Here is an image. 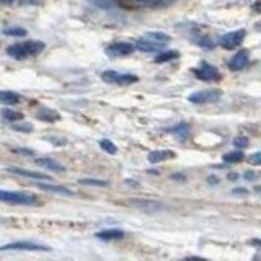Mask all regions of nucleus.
I'll return each instance as SVG.
<instances>
[{
	"label": "nucleus",
	"instance_id": "obj_17",
	"mask_svg": "<svg viewBox=\"0 0 261 261\" xmlns=\"http://www.w3.org/2000/svg\"><path fill=\"white\" fill-rule=\"evenodd\" d=\"M38 118L47 121V122H54V121H59L61 119V114L54 111V110H49V108H41L38 111Z\"/></svg>",
	"mask_w": 261,
	"mask_h": 261
},
{
	"label": "nucleus",
	"instance_id": "obj_3",
	"mask_svg": "<svg viewBox=\"0 0 261 261\" xmlns=\"http://www.w3.org/2000/svg\"><path fill=\"white\" fill-rule=\"evenodd\" d=\"M0 251H51V248L46 245L35 243V242H12L0 247Z\"/></svg>",
	"mask_w": 261,
	"mask_h": 261
},
{
	"label": "nucleus",
	"instance_id": "obj_6",
	"mask_svg": "<svg viewBox=\"0 0 261 261\" xmlns=\"http://www.w3.org/2000/svg\"><path fill=\"white\" fill-rule=\"evenodd\" d=\"M245 35H247L245 30L230 31V33H227V35L220 36L219 44L224 49H235V47H239V44H242V41L245 39Z\"/></svg>",
	"mask_w": 261,
	"mask_h": 261
},
{
	"label": "nucleus",
	"instance_id": "obj_10",
	"mask_svg": "<svg viewBox=\"0 0 261 261\" xmlns=\"http://www.w3.org/2000/svg\"><path fill=\"white\" fill-rule=\"evenodd\" d=\"M8 173H15V175H20L24 178H33V179H38V181H49L51 176L46 175V173H41V171H30V170H23L18 167H10L7 168Z\"/></svg>",
	"mask_w": 261,
	"mask_h": 261
},
{
	"label": "nucleus",
	"instance_id": "obj_32",
	"mask_svg": "<svg viewBox=\"0 0 261 261\" xmlns=\"http://www.w3.org/2000/svg\"><path fill=\"white\" fill-rule=\"evenodd\" d=\"M251 245H256V247H261V240H251Z\"/></svg>",
	"mask_w": 261,
	"mask_h": 261
},
{
	"label": "nucleus",
	"instance_id": "obj_24",
	"mask_svg": "<svg viewBox=\"0 0 261 261\" xmlns=\"http://www.w3.org/2000/svg\"><path fill=\"white\" fill-rule=\"evenodd\" d=\"M243 152L242 150H235V152H228L224 155V162L227 163H237V162H242L243 160Z\"/></svg>",
	"mask_w": 261,
	"mask_h": 261
},
{
	"label": "nucleus",
	"instance_id": "obj_5",
	"mask_svg": "<svg viewBox=\"0 0 261 261\" xmlns=\"http://www.w3.org/2000/svg\"><path fill=\"white\" fill-rule=\"evenodd\" d=\"M101 79L108 84H114V85H130V84H136L137 77L133 75V73H119L116 70H106L101 73Z\"/></svg>",
	"mask_w": 261,
	"mask_h": 261
},
{
	"label": "nucleus",
	"instance_id": "obj_30",
	"mask_svg": "<svg viewBox=\"0 0 261 261\" xmlns=\"http://www.w3.org/2000/svg\"><path fill=\"white\" fill-rule=\"evenodd\" d=\"M248 162H250V165H255V167L261 165V150L259 152H255L253 155H250Z\"/></svg>",
	"mask_w": 261,
	"mask_h": 261
},
{
	"label": "nucleus",
	"instance_id": "obj_23",
	"mask_svg": "<svg viewBox=\"0 0 261 261\" xmlns=\"http://www.w3.org/2000/svg\"><path fill=\"white\" fill-rule=\"evenodd\" d=\"M4 35L7 36H16V38H23L27 36V30L24 28H20V27H7L4 30Z\"/></svg>",
	"mask_w": 261,
	"mask_h": 261
},
{
	"label": "nucleus",
	"instance_id": "obj_1",
	"mask_svg": "<svg viewBox=\"0 0 261 261\" xmlns=\"http://www.w3.org/2000/svg\"><path fill=\"white\" fill-rule=\"evenodd\" d=\"M46 44L43 41H24V43H16L7 47V54L13 59H24V57L39 54Z\"/></svg>",
	"mask_w": 261,
	"mask_h": 261
},
{
	"label": "nucleus",
	"instance_id": "obj_7",
	"mask_svg": "<svg viewBox=\"0 0 261 261\" xmlns=\"http://www.w3.org/2000/svg\"><path fill=\"white\" fill-rule=\"evenodd\" d=\"M134 44L130 43H124V41H119V43H113L106 47V53L110 56H114V57H121V56H129L134 53Z\"/></svg>",
	"mask_w": 261,
	"mask_h": 261
},
{
	"label": "nucleus",
	"instance_id": "obj_21",
	"mask_svg": "<svg viewBox=\"0 0 261 261\" xmlns=\"http://www.w3.org/2000/svg\"><path fill=\"white\" fill-rule=\"evenodd\" d=\"M145 38L150 39V41H155V43H160V44H167L168 41H170V36L165 35V33H160V31H150V33H147Z\"/></svg>",
	"mask_w": 261,
	"mask_h": 261
},
{
	"label": "nucleus",
	"instance_id": "obj_12",
	"mask_svg": "<svg viewBox=\"0 0 261 261\" xmlns=\"http://www.w3.org/2000/svg\"><path fill=\"white\" fill-rule=\"evenodd\" d=\"M35 163H36L38 167H41V168L53 170V171H57V173H62V171H65V167L62 165V163H59V162L54 160V159H49V157L36 159Z\"/></svg>",
	"mask_w": 261,
	"mask_h": 261
},
{
	"label": "nucleus",
	"instance_id": "obj_16",
	"mask_svg": "<svg viewBox=\"0 0 261 261\" xmlns=\"http://www.w3.org/2000/svg\"><path fill=\"white\" fill-rule=\"evenodd\" d=\"M124 237V232L118 230V228H110V230H103L96 233V239L100 240H116V239H122Z\"/></svg>",
	"mask_w": 261,
	"mask_h": 261
},
{
	"label": "nucleus",
	"instance_id": "obj_4",
	"mask_svg": "<svg viewBox=\"0 0 261 261\" xmlns=\"http://www.w3.org/2000/svg\"><path fill=\"white\" fill-rule=\"evenodd\" d=\"M220 98H222V92L217 88H212V90H199V92H194L188 96V100L194 105H206V103L219 101Z\"/></svg>",
	"mask_w": 261,
	"mask_h": 261
},
{
	"label": "nucleus",
	"instance_id": "obj_18",
	"mask_svg": "<svg viewBox=\"0 0 261 261\" xmlns=\"http://www.w3.org/2000/svg\"><path fill=\"white\" fill-rule=\"evenodd\" d=\"M0 116H2L5 121H10V122H18L23 119V114L20 111H15V110H10V108H5L0 113Z\"/></svg>",
	"mask_w": 261,
	"mask_h": 261
},
{
	"label": "nucleus",
	"instance_id": "obj_27",
	"mask_svg": "<svg viewBox=\"0 0 261 261\" xmlns=\"http://www.w3.org/2000/svg\"><path fill=\"white\" fill-rule=\"evenodd\" d=\"M80 183L88 186H108V181H105V179H80Z\"/></svg>",
	"mask_w": 261,
	"mask_h": 261
},
{
	"label": "nucleus",
	"instance_id": "obj_26",
	"mask_svg": "<svg viewBox=\"0 0 261 261\" xmlns=\"http://www.w3.org/2000/svg\"><path fill=\"white\" fill-rule=\"evenodd\" d=\"M100 147H101L105 152H108V153H116L118 152L116 145H114L111 141H108V139H103V141L100 142Z\"/></svg>",
	"mask_w": 261,
	"mask_h": 261
},
{
	"label": "nucleus",
	"instance_id": "obj_19",
	"mask_svg": "<svg viewBox=\"0 0 261 261\" xmlns=\"http://www.w3.org/2000/svg\"><path fill=\"white\" fill-rule=\"evenodd\" d=\"M20 101V96L15 92H5V90H0V103L4 105H15Z\"/></svg>",
	"mask_w": 261,
	"mask_h": 261
},
{
	"label": "nucleus",
	"instance_id": "obj_34",
	"mask_svg": "<svg viewBox=\"0 0 261 261\" xmlns=\"http://www.w3.org/2000/svg\"><path fill=\"white\" fill-rule=\"evenodd\" d=\"M0 222H2V219H0Z\"/></svg>",
	"mask_w": 261,
	"mask_h": 261
},
{
	"label": "nucleus",
	"instance_id": "obj_14",
	"mask_svg": "<svg viewBox=\"0 0 261 261\" xmlns=\"http://www.w3.org/2000/svg\"><path fill=\"white\" fill-rule=\"evenodd\" d=\"M38 188L43 191H49V193H56V194H64V196H75L72 190L64 186H57V185H51V183H38Z\"/></svg>",
	"mask_w": 261,
	"mask_h": 261
},
{
	"label": "nucleus",
	"instance_id": "obj_25",
	"mask_svg": "<svg viewBox=\"0 0 261 261\" xmlns=\"http://www.w3.org/2000/svg\"><path fill=\"white\" fill-rule=\"evenodd\" d=\"M188 130H190V126L185 124V122H181V124H178L176 127L171 129L170 133H173V134L178 136V137H186V136H188Z\"/></svg>",
	"mask_w": 261,
	"mask_h": 261
},
{
	"label": "nucleus",
	"instance_id": "obj_20",
	"mask_svg": "<svg viewBox=\"0 0 261 261\" xmlns=\"http://www.w3.org/2000/svg\"><path fill=\"white\" fill-rule=\"evenodd\" d=\"M137 5H142V7H167L170 4H173L175 0H134Z\"/></svg>",
	"mask_w": 261,
	"mask_h": 261
},
{
	"label": "nucleus",
	"instance_id": "obj_33",
	"mask_svg": "<svg viewBox=\"0 0 261 261\" xmlns=\"http://www.w3.org/2000/svg\"><path fill=\"white\" fill-rule=\"evenodd\" d=\"M2 4H13V2H16V0H0Z\"/></svg>",
	"mask_w": 261,
	"mask_h": 261
},
{
	"label": "nucleus",
	"instance_id": "obj_28",
	"mask_svg": "<svg viewBox=\"0 0 261 261\" xmlns=\"http://www.w3.org/2000/svg\"><path fill=\"white\" fill-rule=\"evenodd\" d=\"M13 129L20 130V133H31L33 124H31V122H21V124H13Z\"/></svg>",
	"mask_w": 261,
	"mask_h": 261
},
{
	"label": "nucleus",
	"instance_id": "obj_13",
	"mask_svg": "<svg viewBox=\"0 0 261 261\" xmlns=\"http://www.w3.org/2000/svg\"><path fill=\"white\" fill-rule=\"evenodd\" d=\"M163 44L160 43H155V41H150V39H139L137 43H136V47L139 49V51H142V53H159L160 49H162Z\"/></svg>",
	"mask_w": 261,
	"mask_h": 261
},
{
	"label": "nucleus",
	"instance_id": "obj_29",
	"mask_svg": "<svg viewBox=\"0 0 261 261\" xmlns=\"http://www.w3.org/2000/svg\"><path fill=\"white\" fill-rule=\"evenodd\" d=\"M233 145L237 147V149H245V147L248 145V139L247 137H235Z\"/></svg>",
	"mask_w": 261,
	"mask_h": 261
},
{
	"label": "nucleus",
	"instance_id": "obj_11",
	"mask_svg": "<svg viewBox=\"0 0 261 261\" xmlns=\"http://www.w3.org/2000/svg\"><path fill=\"white\" fill-rule=\"evenodd\" d=\"M130 206L136 207V209H141V211H149V212H153V211H160L162 209V204L159 201H153V199H134L129 202Z\"/></svg>",
	"mask_w": 261,
	"mask_h": 261
},
{
	"label": "nucleus",
	"instance_id": "obj_8",
	"mask_svg": "<svg viewBox=\"0 0 261 261\" xmlns=\"http://www.w3.org/2000/svg\"><path fill=\"white\" fill-rule=\"evenodd\" d=\"M250 62V53L247 49H242V51L237 53L230 61H228V69L230 70H242L248 65Z\"/></svg>",
	"mask_w": 261,
	"mask_h": 261
},
{
	"label": "nucleus",
	"instance_id": "obj_31",
	"mask_svg": "<svg viewBox=\"0 0 261 261\" xmlns=\"http://www.w3.org/2000/svg\"><path fill=\"white\" fill-rule=\"evenodd\" d=\"M251 12H255V13H259V15H261V0H256V2L251 5Z\"/></svg>",
	"mask_w": 261,
	"mask_h": 261
},
{
	"label": "nucleus",
	"instance_id": "obj_2",
	"mask_svg": "<svg viewBox=\"0 0 261 261\" xmlns=\"http://www.w3.org/2000/svg\"><path fill=\"white\" fill-rule=\"evenodd\" d=\"M0 201L8 204H21V206H31L38 204V198L31 193H20V191H7L0 190Z\"/></svg>",
	"mask_w": 261,
	"mask_h": 261
},
{
	"label": "nucleus",
	"instance_id": "obj_15",
	"mask_svg": "<svg viewBox=\"0 0 261 261\" xmlns=\"http://www.w3.org/2000/svg\"><path fill=\"white\" fill-rule=\"evenodd\" d=\"M170 159H175V152L173 150H152L149 153V162L150 163H159V162H165Z\"/></svg>",
	"mask_w": 261,
	"mask_h": 261
},
{
	"label": "nucleus",
	"instance_id": "obj_9",
	"mask_svg": "<svg viewBox=\"0 0 261 261\" xmlns=\"http://www.w3.org/2000/svg\"><path fill=\"white\" fill-rule=\"evenodd\" d=\"M196 75H198V79L201 80H219L220 79V72L217 70V67H214V65H211L207 62H201V67L196 70Z\"/></svg>",
	"mask_w": 261,
	"mask_h": 261
},
{
	"label": "nucleus",
	"instance_id": "obj_22",
	"mask_svg": "<svg viewBox=\"0 0 261 261\" xmlns=\"http://www.w3.org/2000/svg\"><path fill=\"white\" fill-rule=\"evenodd\" d=\"M176 57H179L178 51H163V53H160L157 57H155V62L163 64V62H168L171 59H176Z\"/></svg>",
	"mask_w": 261,
	"mask_h": 261
}]
</instances>
